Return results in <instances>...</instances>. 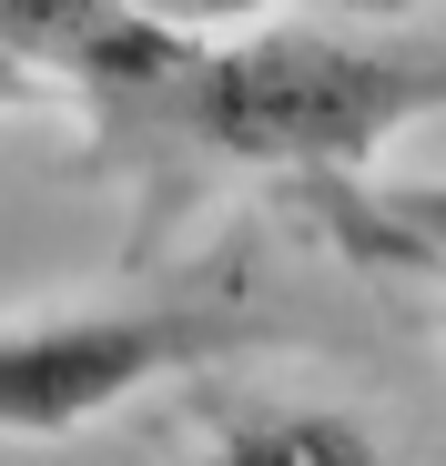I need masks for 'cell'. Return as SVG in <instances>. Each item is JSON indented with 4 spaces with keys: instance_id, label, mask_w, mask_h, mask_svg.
I'll return each mask as SVG.
<instances>
[{
    "instance_id": "6da1fadb",
    "label": "cell",
    "mask_w": 446,
    "mask_h": 466,
    "mask_svg": "<svg viewBox=\"0 0 446 466\" xmlns=\"http://www.w3.org/2000/svg\"><path fill=\"white\" fill-rule=\"evenodd\" d=\"M446 112V21H335L284 11L264 31H193L183 71L142 112L132 152L183 173H365L376 152Z\"/></svg>"
},
{
    "instance_id": "7a4b0ae2",
    "label": "cell",
    "mask_w": 446,
    "mask_h": 466,
    "mask_svg": "<svg viewBox=\"0 0 446 466\" xmlns=\"http://www.w3.org/2000/svg\"><path fill=\"white\" fill-rule=\"evenodd\" d=\"M244 345H264V315L244 284H173V294H132V304L21 315V325H0V436H71L142 385L223 365Z\"/></svg>"
},
{
    "instance_id": "3957f363",
    "label": "cell",
    "mask_w": 446,
    "mask_h": 466,
    "mask_svg": "<svg viewBox=\"0 0 446 466\" xmlns=\"http://www.w3.org/2000/svg\"><path fill=\"white\" fill-rule=\"evenodd\" d=\"M305 203L325 233L365 264H436L446 274V183H365V173H315Z\"/></svg>"
},
{
    "instance_id": "277c9868",
    "label": "cell",
    "mask_w": 446,
    "mask_h": 466,
    "mask_svg": "<svg viewBox=\"0 0 446 466\" xmlns=\"http://www.w3.org/2000/svg\"><path fill=\"white\" fill-rule=\"evenodd\" d=\"M142 11H163V21H193V31H213V21H244V11H335V21H406V11H426V0H142Z\"/></svg>"
},
{
    "instance_id": "5b68a950",
    "label": "cell",
    "mask_w": 446,
    "mask_h": 466,
    "mask_svg": "<svg viewBox=\"0 0 446 466\" xmlns=\"http://www.w3.org/2000/svg\"><path fill=\"white\" fill-rule=\"evenodd\" d=\"M31 102H51V92H41V71H31L11 41H0V112H31Z\"/></svg>"
},
{
    "instance_id": "8992f818",
    "label": "cell",
    "mask_w": 446,
    "mask_h": 466,
    "mask_svg": "<svg viewBox=\"0 0 446 466\" xmlns=\"http://www.w3.org/2000/svg\"><path fill=\"white\" fill-rule=\"evenodd\" d=\"M436 325H446V294H436Z\"/></svg>"
}]
</instances>
